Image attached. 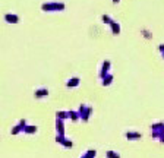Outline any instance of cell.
I'll use <instances>...</instances> for the list:
<instances>
[{"label":"cell","instance_id":"1","mask_svg":"<svg viewBox=\"0 0 164 158\" xmlns=\"http://www.w3.org/2000/svg\"><path fill=\"white\" fill-rule=\"evenodd\" d=\"M92 114V107L91 105H87V104H81L79 108H78V116L82 121H88L89 117Z\"/></svg>","mask_w":164,"mask_h":158},{"label":"cell","instance_id":"2","mask_svg":"<svg viewBox=\"0 0 164 158\" xmlns=\"http://www.w3.org/2000/svg\"><path fill=\"white\" fill-rule=\"evenodd\" d=\"M65 9V5L63 3H44L43 5V11H49V12H51V11H63Z\"/></svg>","mask_w":164,"mask_h":158},{"label":"cell","instance_id":"3","mask_svg":"<svg viewBox=\"0 0 164 158\" xmlns=\"http://www.w3.org/2000/svg\"><path fill=\"white\" fill-rule=\"evenodd\" d=\"M110 67H111V62L110 60H104L101 65V70H100V78L106 76L107 73H110Z\"/></svg>","mask_w":164,"mask_h":158},{"label":"cell","instance_id":"4","mask_svg":"<svg viewBox=\"0 0 164 158\" xmlns=\"http://www.w3.org/2000/svg\"><path fill=\"white\" fill-rule=\"evenodd\" d=\"M25 124H27V120H25V119H21V120L18 121V124H16L15 127H12L11 133H12V135H19V133L22 132V129H24Z\"/></svg>","mask_w":164,"mask_h":158},{"label":"cell","instance_id":"5","mask_svg":"<svg viewBox=\"0 0 164 158\" xmlns=\"http://www.w3.org/2000/svg\"><path fill=\"white\" fill-rule=\"evenodd\" d=\"M125 138H126L127 140H139V139L142 138V135H141L139 132H133V130H127V132L125 133Z\"/></svg>","mask_w":164,"mask_h":158},{"label":"cell","instance_id":"6","mask_svg":"<svg viewBox=\"0 0 164 158\" xmlns=\"http://www.w3.org/2000/svg\"><path fill=\"white\" fill-rule=\"evenodd\" d=\"M49 94H50L49 88H38V89H35V91H34V97H35L37 100L44 98V97H47Z\"/></svg>","mask_w":164,"mask_h":158},{"label":"cell","instance_id":"7","mask_svg":"<svg viewBox=\"0 0 164 158\" xmlns=\"http://www.w3.org/2000/svg\"><path fill=\"white\" fill-rule=\"evenodd\" d=\"M79 84H81L79 76H72L70 79L66 81V86L68 88H76V86H79Z\"/></svg>","mask_w":164,"mask_h":158},{"label":"cell","instance_id":"8","mask_svg":"<svg viewBox=\"0 0 164 158\" xmlns=\"http://www.w3.org/2000/svg\"><path fill=\"white\" fill-rule=\"evenodd\" d=\"M37 130H38V127L35 126V124H25L24 126V129H22V133H25V135H32V133H37Z\"/></svg>","mask_w":164,"mask_h":158},{"label":"cell","instance_id":"9","mask_svg":"<svg viewBox=\"0 0 164 158\" xmlns=\"http://www.w3.org/2000/svg\"><path fill=\"white\" fill-rule=\"evenodd\" d=\"M151 136L154 139H158L160 142H164V129H161V130H151Z\"/></svg>","mask_w":164,"mask_h":158},{"label":"cell","instance_id":"10","mask_svg":"<svg viewBox=\"0 0 164 158\" xmlns=\"http://www.w3.org/2000/svg\"><path fill=\"white\" fill-rule=\"evenodd\" d=\"M101 79H103V81H101V85H103V86H110V85L113 84V75H111V73H107V75L103 76Z\"/></svg>","mask_w":164,"mask_h":158},{"label":"cell","instance_id":"11","mask_svg":"<svg viewBox=\"0 0 164 158\" xmlns=\"http://www.w3.org/2000/svg\"><path fill=\"white\" fill-rule=\"evenodd\" d=\"M56 132L57 135H65V124H63V120L60 119H56Z\"/></svg>","mask_w":164,"mask_h":158},{"label":"cell","instance_id":"12","mask_svg":"<svg viewBox=\"0 0 164 158\" xmlns=\"http://www.w3.org/2000/svg\"><path fill=\"white\" fill-rule=\"evenodd\" d=\"M5 21H6L8 24H18V22H19V18H18L16 15L8 13V15H5Z\"/></svg>","mask_w":164,"mask_h":158},{"label":"cell","instance_id":"13","mask_svg":"<svg viewBox=\"0 0 164 158\" xmlns=\"http://www.w3.org/2000/svg\"><path fill=\"white\" fill-rule=\"evenodd\" d=\"M110 28H111V32H113L114 35H119V34H120V25H119L117 22L113 21V22L110 24Z\"/></svg>","mask_w":164,"mask_h":158},{"label":"cell","instance_id":"14","mask_svg":"<svg viewBox=\"0 0 164 158\" xmlns=\"http://www.w3.org/2000/svg\"><path fill=\"white\" fill-rule=\"evenodd\" d=\"M56 119L66 120V119H69V114H68V111H63V110H60V111H57V113H56Z\"/></svg>","mask_w":164,"mask_h":158},{"label":"cell","instance_id":"15","mask_svg":"<svg viewBox=\"0 0 164 158\" xmlns=\"http://www.w3.org/2000/svg\"><path fill=\"white\" fill-rule=\"evenodd\" d=\"M68 114H69V119H70L72 121H78V120H79L78 111H73V110H70V111H68Z\"/></svg>","mask_w":164,"mask_h":158},{"label":"cell","instance_id":"16","mask_svg":"<svg viewBox=\"0 0 164 158\" xmlns=\"http://www.w3.org/2000/svg\"><path fill=\"white\" fill-rule=\"evenodd\" d=\"M161 129H164V123L163 121H158V123L151 124V130H161Z\"/></svg>","mask_w":164,"mask_h":158},{"label":"cell","instance_id":"17","mask_svg":"<svg viewBox=\"0 0 164 158\" xmlns=\"http://www.w3.org/2000/svg\"><path fill=\"white\" fill-rule=\"evenodd\" d=\"M106 157H107V158H120V155H119L117 152H114L113 149H108V151L106 152Z\"/></svg>","mask_w":164,"mask_h":158},{"label":"cell","instance_id":"18","mask_svg":"<svg viewBox=\"0 0 164 158\" xmlns=\"http://www.w3.org/2000/svg\"><path fill=\"white\" fill-rule=\"evenodd\" d=\"M84 155H85L87 158H95V157H97V151H95V149H88Z\"/></svg>","mask_w":164,"mask_h":158},{"label":"cell","instance_id":"19","mask_svg":"<svg viewBox=\"0 0 164 158\" xmlns=\"http://www.w3.org/2000/svg\"><path fill=\"white\" fill-rule=\"evenodd\" d=\"M62 145H63L65 148H72V146H73V142H72L70 139H68V138H66V139L62 142Z\"/></svg>","mask_w":164,"mask_h":158},{"label":"cell","instance_id":"20","mask_svg":"<svg viewBox=\"0 0 164 158\" xmlns=\"http://www.w3.org/2000/svg\"><path fill=\"white\" fill-rule=\"evenodd\" d=\"M65 139H66V136H65V135H56V142H57V143H60V145H62V142H63Z\"/></svg>","mask_w":164,"mask_h":158},{"label":"cell","instance_id":"21","mask_svg":"<svg viewBox=\"0 0 164 158\" xmlns=\"http://www.w3.org/2000/svg\"><path fill=\"white\" fill-rule=\"evenodd\" d=\"M103 22H104V24H108V25H110V24L113 22V19H111L110 16H107V15H104V16H103Z\"/></svg>","mask_w":164,"mask_h":158},{"label":"cell","instance_id":"22","mask_svg":"<svg viewBox=\"0 0 164 158\" xmlns=\"http://www.w3.org/2000/svg\"><path fill=\"white\" fill-rule=\"evenodd\" d=\"M79 158H87V157H85V155H81V157H79Z\"/></svg>","mask_w":164,"mask_h":158},{"label":"cell","instance_id":"23","mask_svg":"<svg viewBox=\"0 0 164 158\" xmlns=\"http://www.w3.org/2000/svg\"><path fill=\"white\" fill-rule=\"evenodd\" d=\"M113 2H114V3H117V2H119V0H113Z\"/></svg>","mask_w":164,"mask_h":158}]
</instances>
